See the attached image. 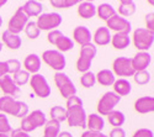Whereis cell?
Listing matches in <instances>:
<instances>
[{"label":"cell","mask_w":154,"mask_h":137,"mask_svg":"<svg viewBox=\"0 0 154 137\" xmlns=\"http://www.w3.org/2000/svg\"><path fill=\"white\" fill-rule=\"evenodd\" d=\"M0 111L5 115H11L23 119L29 114V105L25 101H19L11 96H2L0 98Z\"/></svg>","instance_id":"1"},{"label":"cell","mask_w":154,"mask_h":137,"mask_svg":"<svg viewBox=\"0 0 154 137\" xmlns=\"http://www.w3.org/2000/svg\"><path fill=\"white\" fill-rule=\"evenodd\" d=\"M11 137H31V136L27 132H23L22 130L16 129V130H12L11 131Z\"/></svg>","instance_id":"47"},{"label":"cell","mask_w":154,"mask_h":137,"mask_svg":"<svg viewBox=\"0 0 154 137\" xmlns=\"http://www.w3.org/2000/svg\"><path fill=\"white\" fill-rule=\"evenodd\" d=\"M132 92V85L125 78L116 79L113 83V93L117 94L119 96H126Z\"/></svg>","instance_id":"22"},{"label":"cell","mask_w":154,"mask_h":137,"mask_svg":"<svg viewBox=\"0 0 154 137\" xmlns=\"http://www.w3.org/2000/svg\"><path fill=\"white\" fill-rule=\"evenodd\" d=\"M111 43L116 49H125L131 45V37L128 33H115L111 36Z\"/></svg>","instance_id":"24"},{"label":"cell","mask_w":154,"mask_h":137,"mask_svg":"<svg viewBox=\"0 0 154 137\" xmlns=\"http://www.w3.org/2000/svg\"><path fill=\"white\" fill-rule=\"evenodd\" d=\"M107 29L109 30H113L116 33H128L130 35L131 30H132V23L128 21L127 19L120 16V15H113L112 17H110L107 21Z\"/></svg>","instance_id":"12"},{"label":"cell","mask_w":154,"mask_h":137,"mask_svg":"<svg viewBox=\"0 0 154 137\" xmlns=\"http://www.w3.org/2000/svg\"><path fill=\"white\" fill-rule=\"evenodd\" d=\"M132 137H154V133L149 129H139L133 133Z\"/></svg>","instance_id":"42"},{"label":"cell","mask_w":154,"mask_h":137,"mask_svg":"<svg viewBox=\"0 0 154 137\" xmlns=\"http://www.w3.org/2000/svg\"><path fill=\"white\" fill-rule=\"evenodd\" d=\"M80 83H82V85L84 86V88H93V86L95 85V83H96L95 74L91 70L83 73V76L80 78Z\"/></svg>","instance_id":"35"},{"label":"cell","mask_w":154,"mask_h":137,"mask_svg":"<svg viewBox=\"0 0 154 137\" xmlns=\"http://www.w3.org/2000/svg\"><path fill=\"white\" fill-rule=\"evenodd\" d=\"M73 37H74V42L79 43L80 46L91 43L93 40V35L86 26H76L73 31Z\"/></svg>","instance_id":"15"},{"label":"cell","mask_w":154,"mask_h":137,"mask_svg":"<svg viewBox=\"0 0 154 137\" xmlns=\"http://www.w3.org/2000/svg\"><path fill=\"white\" fill-rule=\"evenodd\" d=\"M12 131L11 125L9 122V119L5 114L0 113V132L2 133H10Z\"/></svg>","instance_id":"38"},{"label":"cell","mask_w":154,"mask_h":137,"mask_svg":"<svg viewBox=\"0 0 154 137\" xmlns=\"http://www.w3.org/2000/svg\"><path fill=\"white\" fill-rule=\"evenodd\" d=\"M22 11L27 15V17H32V16H40L42 14L43 10V5L40 2H36V0H29L22 6H21Z\"/></svg>","instance_id":"18"},{"label":"cell","mask_w":154,"mask_h":137,"mask_svg":"<svg viewBox=\"0 0 154 137\" xmlns=\"http://www.w3.org/2000/svg\"><path fill=\"white\" fill-rule=\"evenodd\" d=\"M78 15L83 19H91L96 15V6L90 2H83L78 6Z\"/></svg>","instance_id":"25"},{"label":"cell","mask_w":154,"mask_h":137,"mask_svg":"<svg viewBox=\"0 0 154 137\" xmlns=\"http://www.w3.org/2000/svg\"><path fill=\"white\" fill-rule=\"evenodd\" d=\"M29 119L31 120V122L33 123V126L37 129V127H41V126H45L46 122H47V117H46V114L41 110H33L30 115H27Z\"/></svg>","instance_id":"31"},{"label":"cell","mask_w":154,"mask_h":137,"mask_svg":"<svg viewBox=\"0 0 154 137\" xmlns=\"http://www.w3.org/2000/svg\"><path fill=\"white\" fill-rule=\"evenodd\" d=\"M5 4H6V0H0V8L4 6Z\"/></svg>","instance_id":"50"},{"label":"cell","mask_w":154,"mask_h":137,"mask_svg":"<svg viewBox=\"0 0 154 137\" xmlns=\"http://www.w3.org/2000/svg\"><path fill=\"white\" fill-rule=\"evenodd\" d=\"M5 62H6V66H8V72H9V74H10V73H11V74H15L16 72L21 70V63H20L17 59L11 58V59H8V61H5Z\"/></svg>","instance_id":"39"},{"label":"cell","mask_w":154,"mask_h":137,"mask_svg":"<svg viewBox=\"0 0 154 137\" xmlns=\"http://www.w3.org/2000/svg\"><path fill=\"white\" fill-rule=\"evenodd\" d=\"M96 15L101 19V20H105L107 21L110 17H112L113 15H116V10L111 4L104 3V4H100L96 8Z\"/></svg>","instance_id":"27"},{"label":"cell","mask_w":154,"mask_h":137,"mask_svg":"<svg viewBox=\"0 0 154 137\" xmlns=\"http://www.w3.org/2000/svg\"><path fill=\"white\" fill-rule=\"evenodd\" d=\"M136 12V3L133 0H122L119 5V14L122 17H127V16H131Z\"/></svg>","instance_id":"26"},{"label":"cell","mask_w":154,"mask_h":137,"mask_svg":"<svg viewBox=\"0 0 154 137\" xmlns=\"http://www.w3.org/2000/svg\"><path fill=\"white\" fill-rule=\"evenodd\" d=\"M112 73L119 77H133L134 69L131 63V58L117 57L112 63Z\"/></svg>","instance_id":"10"},{"label":"cell","mask_w":154,"mask_h":137,"mask_svg":"<svg viewBox=\"0 0 154 137\" xmlns=\"http://www.w3.org/2000/svg\"><path fill=\"white\" fill-rule=\"evenodd\" d=\"M74 105H83V100L76 95H73V96L67 99V107L74 106Z\"/></svg>","instance_id":"44"},{"label":"cell","mask_w":154,"mask_h":137,"mask_svg":"<svg viewBox=\"0 0 154 137\" xmlns=\"http://www.w3.org/2000/svg\"><path fill=\"white\" fill-rule=\"evenodd\" d=\"M58 137H73V135L68 131H62V132H59Z\"/></svg>","instance_id":"49"},{"label":"cell","mask_w":154,"mask_h":137,"mask_svg":"<svg viewBox=\"0 0 154 137\" xmlns=\"http://www.w3.org/2000/svg\"><path fill=\"white\" fill-rule=\"evenodd\" d=\"M133 78L138 85H146L150 80V74L147 70H139V72H134Z\"/></svg>","instance_id":"36"},{"label":"cell","mask_w":154,"mask_h":137,"mask_svg":"<svg viewBox=\"0 0 154 137\" xmlns=\"http://www.w3.org/2000/svg\"><path fill=\"white\" fill-rule=\"evenodd\" d=\"M20 130H22L23 132L30 133V132L35 131L36 127L33 126V123L31 122V120L29 119V116H25V117L22 119V121H21V127H20Z\"/></svg>","instance_id":"40"},{"label":"cell","mask_w":154,"mask_h":137,"mask_svg":"<svg viewBox=\"0 0 154 137\" xmlns=\"http://www.w3.org/2000/svg\"><path fill=\"white\" fill-rule=\"evenodd\" d=\"M54 46L58 48V51H59L60 53L68 52V51H70V49L74 48V41L70 39V37L63 35V36H60L59 39H58V41L56 42Z\"/></svg>","instance_id":"30"},{"label":"cell","mask_w":154,"mask_h":137,"mask_svg":"<svg viewBox=\"0 0 154 137\" xmlns=\"http://www.w3.org/2000/svg\"><path fill=\"white\" fill-rule=\"evenodd\" d=\"M9 74L8 72V66H6V62H0V77L6 76Z\"/></svg>","instance_id":"48"},{"label":"cell","mask_w":154,"mask_h":137,"mask_svg":"<svg viewBox=\"0 0 154 137\" xmlns=\"http://www.w3.org/2000/svg\"><path fill=\"white\" fill-rule=\"evenodd\" d=\"M23 67H25V70L26 72L32 73V74H37L41 69V57L36 53L29 54L23 61Z\"/></svg>","instance_id":"17"},{"label":"cell","mask_w":154,"mask_h":137,"mask_svg":"<svg viewBox=\"0 0 154 137\" xmlns=\"http://www.w3.org/2000/svg\"><path fill=\"white\" fill-rule=\"evenodd\" d=\"M86 126L89 127V131L101 132L105 127V120L99 114H90L86 117Z\"/></svg>","instance_id":"20"},{"label":"cell","mask_w":154,"mask_h":137,"mask_svg":"<svg viewBox=\"0 0 154 137\" xmlns=\"http://www.w3.org/2000/svg\"><path fill=\"white\" fill-rule=\"evenodd\" d=\"M121 101V96L115 94L113 92H107L101 96L97 103V113L100 116H107L111 111L115 110L119 103Z\"/></svg>","instance_id":"7"},{"label":"cell","mask_w":154,"mask_h":137,"mask_svg":"<svg viewBox=\"0 0 154 137\" xmlns=\"http://www.w3.org/2000/svg\"><path fill=\"white\" fill-rule=\"evenodd\" d=\"M95 78H96V82L99 84L104 85V86H111V85H113L115 80H116L115 74L110 69H101V70H99V73L95 74Z\"/></svg>","instance_id":"23"},{"label":"cell","mask_w":154,"mask_h":137,"mask_svg":"<svg viewBox=\"0 0 154 137\" xmlns=\"http://www.w3.org/2000/svg\"><path fill=\"white\" fill-rule=\"evenodd\" d=\"M2 49H3V43L0 42V52H2Z\"/></svg>","instance_id":"53"},{"label":"cell","mask_w":154,"mask_h":137,"mask_svg":"<svg viewBox=\"0 0 154 137\" xmlns=\"http://www.w3.org/2000/svg\"><path fill=\"white\" fill-rule=\"evenodd\" d=\"M107 137H126V131L122 127H113Z\"/></svg>","instance_id":"43"},{"label":"cell","mask_w":154,"mask_h":137,"mask_svg":"<svg viewBox=\"0 0 154 137\" xmlns=\"http://www.w3.org/2000/svg\"><path fill=\"white\" fill-rule=\"evenodd\" d=\"M82 137H107L106 135H104L102 132H96V131H85L83 132Z\"/></svg>","instance_id":"46"},{"label":"cell","mask_w":154,"mask_h":137,"mask_svg":"<svg viewBox=\"0 0 154 137\" xmlns=\"http://www.w3.org/2000/svg\"><path fill=\"white\" fill-rule=\"evenodd\" d=\"M2 25H3V17H2V15H0V27H2Z\"/></svg>","instance_id":"52"},{"label":"cell","mask_w":154,"mask_h":137,"mask_svg":"<svg viewBox=\"0 0 154 137\" xmlns=\"http://www.w3.org/2000/svg\"><path fill=\"white\" fill-rule=\"evenodd\" d=\"M132 39L134 47L139 52H147L154 43V32L144 27H138L134 30Z\"/></svg>","instance_id":"3"},{"label":"cell","mask_w":154,"mask_h":137,"mask_svg":"<svg viewBox=\"0 0 154 137\" xmlns=\"http://www.w3.org/2000/svg\"><path fill=\"white\" fill-rule=\"evenodd\" d=\"M49 115H51V119L56 120L58 122L67 121V109L63 106H59V105H56L51 109Z\"/></svg>","instance_id":"32"},{"label":"cell","mask_w":154,"mask_h":137,"mask_svg":"<svg viewBox=\"0 0 154 137\" xmlns=\"http://www.w3.org/2000/svg\"><path fill=\"white\" fill-rule=\"evenodd\" d=\"M134 110L138 114H149L154 111V98L142 96L138 98L134 103Z\"/></svg>","instance_id":"16"},{"label":"cell","mask_w":154,"mask_h":137,"mask_svg":"<svg viewBox=\"0 0 154 137\" xmlns=\"http://www.w3.org/2000/svg\"><path fill=\"white\" fill-rule=\"evenodd\" d=\"M0 137H10V135L9 133H2V132H0Z\"/></svg>","instance_id":"51"},{"label":"cell","mask_w":154,"mask_h":137,"mask_svg":"<svg viewBox=\"0 0 154 137\" xmlns=\"http://www.w3.org/2000/svg\"><path fill=\"white\" fill-rule=\"evenodd\" d=\"M29 22V17L27 15L25 14L22 11L21 6L15 11V14L11 16V19L9 20V23H8V31L11 32V33H15V35H19L21 31H23L26 23Z\"/></svg>","instance_id":"11"},{"label":"cell","mask_w":154,"mask_h":137,"mask_svg":"<svg viewBox=\"0 0 154 137\" xmlns=\"http://www.w3.org/2000/svg\"><path fill=\"white\" fill-rule=\"evenodd\" d=\"M42 61L56 72H63V69L67 66L66 57L57 49H47V51H45L42 53Z\"/></svg>","instance_id":"5"},{"label":"cell","mask_w":154,"mask_h":137,"mask_svg":"<svg viewBox=\"0 0 154 137\" xmlns=\"http://www.w3.org/2000/svg\"><path fill=\"white\" fill-rule=\"evenodd\" d=\"M78 3H79L78 0H52L51 5L57 9H67V8H72L76 5Z\"/></svg>","instance_id":"37"},{"label":"cell","mask_w":154,"mask_h":137,"mask_svg":"<svg viewBox=\"0 0 154 137\" xmlns=\"http://www.w3.org/2000/svg\"><path fill=\"white\" fill-rule=\"evenodd\" d=\"M2 40L4 42V45L6 47H9L10 49H19L22 45V40L19 35H15V33H11L9 32L8 30L3 32V36H2Z\"/></svg>","instance_id":"21"},{"label":"cell","mask_w":154,"mask_h":137,"mask_svg":"<svg viewBox=\"0 0 154 137\" xmlns=\"http://www.w3.org/2000/svg\"><path fill=\"white\" fill-rule=\"evenodd\" d=\"M59 132H60V122L52 119L46 122L43 137H58Z\"/></svg>","instance_id":"28"},{"label":"cell","mask_w":154,"mask_h":137,"mask_svg":"<svg viewBox=\"0 0 154 137\" xmlns=\"http://www.w3.org/2000/svg\"><path fill=\"white\" fill-rule=\"evenodd\" d=\"M93 40L95 42V45L97 46H106L111 42V35H110V30L105 26H100L96 29Z\"/></svg>","instance_id":"19"},{"label":"cell","mask_w":154,"mask_h":137,"mask_svg":"<svg viewBox=\"0 0 154 137\" xmlns=\"http://www.w3.org/2000/svg\"><path fill=\"white\" fill-rule=\"evenodd\" d=\"M12 80H14V83L20 88L21 85H25L26 83L30 82V73L21 69L19 72H16L15 74H12Z\"/></svg>","instance_id":"33"},{"label":"cell","mask_w":154,"mask_h":137,"mask_svg":"<svg viewBox=\"0 0 154 137\" xmlns=\"http://www.w3.org/2000/svg\"><path fill=\"white\" fill-rule=\"evenodd\" d=\"M30 84L35 95L40 98H48L51 95V86L46 77L42 76V74L37 73V74H33L32 77H30Z\"/></svg>","instance_id":"9"},{"label":"cell","mask_w":154,"mask_h":137,"mask_svg":"<svg viewBox=\"0 0 154 137\" xmlns=\"http://www.w3.org/2000/svg\"><path fill=\"white\" fill-rule=\"evenodd\" d=\"M154 14L153 12H149V14H147V16H146V23H147V30H149V31H152L153 32V30H154Z\"/></svg>","instance_id":"45"},{"label":"cell","mask_w":154,"mask_h":137,"mask_svg":"<svg viewBox=\"0 0 154 137\" xmlns=\"http://www.w3.org/2000/svg\"><path fill=\"white\" fill-rule=\"evenodd\" d=\"M131 63L134 72L147 70V68L152 63V56L148 52H138L134 54L133 58H131Z\"/></svg>","instance_id":"14"},{"label":"cell","mask_w":154,"mask_h":137,"mask_svg":"<svg viewBox=\"0 0 154 137\" xmlns=\"http://www.w3.org/2000/svg\"><path fill=\"white\" fill-rule=\"evenodd\" d=\"M60 36H63L62 31H59V30H52V31H49L48 35H47V41L51 45H56V42L58 41V39H59Z\"/></svg>","instance_id":"41"},{"label":"cell","mask_w":154,"mask_h":137,"mask_svg":"<svg viewBox=\"0 0 154 137\" xmlns=\"http://www.w3.org/2000/svg\"><path fill=\"white\" fill-rule=\"evenodd\" d=\"M96 53H97V48L95 45L89 43V45L82 46L79 58L76 61V69L82 73L90 70L93 59L96 57Z\"/></svg>","instance_id":"2"},{"label":"cell","mask_w":154,"mask_h":137,"mask_svg":"<svg viewBox=\"0 0 154 137\" xmlns=\"http://www.w3.org/2000/svg\"><path fill=\"white\" fill-rule=\"evenodd\" d=\"M54 83L57 85V88L60 93L62 96H64L66 99L76 95V86L74 85V83L70 80V78L67 76L66 73L63 72H56L54 74Z\"/></svg>","instance_id":"6"},{"label":"cell","mask_w":154,"mask_h":137,"mask_svg":"<svg viewBox=\"0 0 154 137\" xmlns=\"http://www.w3.org/2000/svg\"><path fill=\"white\" fill-rule=\"evenodd\" d=\"M63 21V17L58 12H47V14H41L37 19V26L40 31H52L57 30L58 26Z\"/></svg>","instance_id":"8"},{"label":"cell","mask_w":154,"mask_h":137,"mask_svg":"<svg viewBox=\"0 0 154 137\" xmlns=\"http://www.w3.org/2000/svg\"><path fill=\"white\" fill-rule=\"evenodd\" d=\"M67 109V122L70 127H86V113L83 105H74Z\"/></svg>","instance_id":"4"},{"label":"cell","mask_w":154,"mask_h":137,"mask_svg":"<svg viewBox=\"0 0 154 137\" xmlns=\"http://www.w3.org/2000/svg\"><path fill=\"white\" fill-rule=\"evenodd\" d=\"M23 31H25V33L27 35L29 39H31V40L37 39V37L40 36V33H41L40 29H38L37 23H36L35 21H29V22L26 23V26H25Z\"/></svg>","instance_id":"34"},{"label":"cell","mask_w":154,"mask_h":137,"mask_svg":"<svg viewBox=\"0 0 154 137\" xmlns=\"http://www.w3.org/2000/svg\"><path fill=\"white\" fill-rule=\"evenodd\" d=\"M107 120L110 122V125L113 127H121L123 123L126 122V116L122 111L119 110H113L107 115Z\"/></svg>","instance_id":"29"},{"label":"cell","mask_w":154,"mask_h":137,"mask_svg":"<svg viewBox=\"0 0 154 137\" xmlns=\"http://www.w3.org/2000/svg\"><path fill=\"white\" fill-rule=\"evenodd\" d=\"M0 89L3 90V93L6 96H11V98H16L21 93L20 88L14 83L12 77L10 76V74L0 77Z\"/></svg>","instance_id":"13"}]
</instances>
